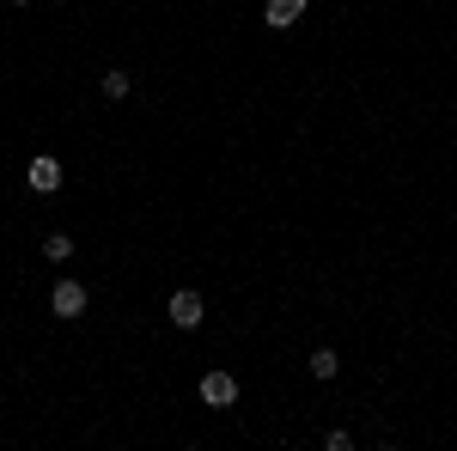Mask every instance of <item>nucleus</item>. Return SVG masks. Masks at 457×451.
<instances>
[{"label":"nucleus","instance_id":"1","mask_svg":"<svg viewBox=\"0 0 457 451\" xmlns=\"http://www.w3.org/2000/svg\"><path fill=\"white\" fill-rule=\"evenodd\" d=\"M165 317H171L177 330H202L208 305H202V293H195V287H177L171 299H165Z\"/></svg>","mask_w":457,"mask_h":451},{"label":"nucleus","instance_id":"2","mask_svg":"<svg viewBox=\"0 0 457 451\" xmlns=\"http://www.w3.org/2000/svg\"><path fill=\"white\" fill-rule=\"evenodd\" d=\"M25 183H31L37 196H55V189L68 183V171H62V159H55V153H37L31 165H25Z\"/></svg>","mask_w":457,"mask_h":451},{"label":"nucleus","instance_id":"3","mask_svg":"<svg viewBox=\"0 0 457 451\" xmlns=\"http://www.w3.org/2000/svg\"><path fill=\"white\" fill-rule=\"evenodd\" d=\"M49 312L55 317H86V287H79V280H55V293H49Z\"/></svg>","mask_w":457,"mask_h":451},{"label":"nucleus","instance_id":"4","mask_svg":"<svg viewBox=\"0 0 457 451\" xmlns=\"http://www.w3.org/2000/svg\"><path fill=\"white\" fill-rule=\"evenodd\" d=\"M202 403L208 409H232L238 403V379L232 372H202Z\"/></svg>","mask_w":457,"mask_h":451},{"label":"nucleus","instance_id":"5","mask_svg":"<svg viewBox=\"0 0 457 451\" xmlns=\"http://www.w3.org/2000/svg\"><path fill=\"white\" fill-rule=\"evenodd\" d=\"M305 6H312V0H269L262 19H269V31H293V25L305 19Z\"/></svg>","mask_w":457,"mask_h":451},{"label":"nucleus","instance_id":"6","mask_svg":"<svg viewBox=\"0 0 457 451\" xmlns=\"http://www.w3.org/2000/svg\"><path fill=\"white\" fill-rule=\"evenodd\" d=\"M342 372V354L336 347H312V379H336Z\"/></svg>","mask_w":457,"mask_h":451},{"label":"nucleus","instance_id":"7","mask_svg":"<svg viewBox=\"0 0 457 451\" xmlns=\"http://www.w3.org/2000/svg\"><path fill=\"white\" fill-rule=\"evenodd\" d=\"M43 256H49V263H68V256H73V238H68V232H49V238H43Z\"/></svg>","mask_w":457,"mask_h":451},{"label":"nucleus","instance_id":"8","mask_svg":"<svg viewBox=\"0 0 457 451\" xmlns=\"http://www.w3.org/2000/svg\"><path fill=\"white\" fill-rule=\"evenodd\" d=\"M129 86H135V79H129L122 68H110V73H104V98H110V104H116V98H129Z\"/></svg>","mask_w":457,"mask_h":451},{"label":"nucleus","instance_id":"9","mask_svg":"<svg viewBox=\"0 0 457 451\" xmlns=\"http://www.w3.org/2000/svg\"><path fill=\"white\" fill-rule=\"evenodd\" d=\"M323 451H353V433L348 427H329V433H323Z\"/></svg>","mask_w":457,"mask_h":451},{"label":"nucleus","instance_id":"10","mask_svg":"<svg viewBox=\"0 0 457 451\" xmlns=\"http://www.w3.org/2000/svg\"><path fill=\"white\" fill-rule=\"evenodd\" d=\"M12 6H25V0H12Z\"/></svg>","mask_w":457,"mask_h":451}]
</instances>
